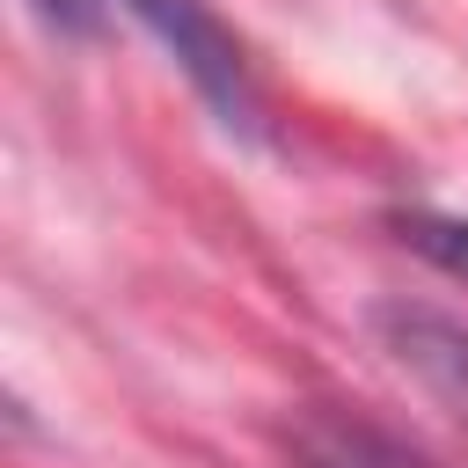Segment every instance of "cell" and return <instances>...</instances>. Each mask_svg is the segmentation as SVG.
<instances>
[{
	"label": "cell",
	"instance_id": "cell-2",
	"mask_svg": "<svg viewBox=\"0 0 468 468\" xmlns=\"http://www.w3.org/2000/svg\"><path fill=\"white\" fill-rule=\"evenodd\" d=\"M373 336H380V351L468 431V329H461L453 314H439V307L388 300V307H373Z\"/></svg>",
	"mask_w": 468,
	"mask_h": 468
},
{
	"label": "cell",
	"instance_id": "cell-1",
	"mask_svg": "<svg viewBox=\"0 0 468 468\" xmlns=\"http://www.w3.org/2000/svg\"><path fill=\"white\" fill-rule=\"evenodd\" d=\"M154 37L161 51L183 66V80L197 88V102L234 132V139H256L263 132V95H256V73L234 44V29L205 7V0H124Z\"/></svg>",
	"mask_w": 468,
	"mask_h": 468
},
{
	"label": "cell",
	"instance_id": "cell-5",
	"mask_svg": "<svg viewBox=\"0 0 468 468\" xmlns=\"http://www.w3.org/2000/svg\"><path fill=\"white\" fill-rule=\"evenodd\" d=\"M29 7H37V22L58 29V37H95V29H102V0H29Z\"/></svg>",
	"mask_w": 468,
	"mask_h": 468
},
{
	"label": "cell",
	"instance_id": "cell-3",
	"mask_svg": "<svg viewBox=\"0 0 468 468\" xmlns=\"http://www.w3.org/2000/svg\"><path fill=\"white\" fill-rule=\"evenodd\" d=\"M292 468H439L410 439L351 417V410H307L292 424Z\"/></svg>",
	"mask_w": 468,
	"mask_h": 468
},
{
	"label": "cell",
	"instance_id": "cell-4",
	"mask_svg": "<svg viewBox=\"0 0 468 468\" xmlns=\"http://www.w3.org/2000/svg\"><path fill=\"white\" fill-rule=\"evenodd\" d=\"M388 234H395L410 256H424L431 271H446V278H461V285H468V212L410 205V212H388Z\"/></svg>",
	"mask_w": 468,
	"mask_h": 468
}]
</instances>
